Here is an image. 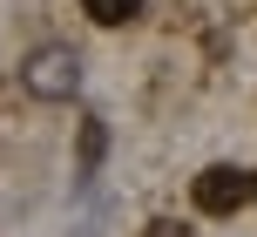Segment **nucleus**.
<instances>
[{
    "label": "nucleus",
    "instance_id": "f257e3e1",
    "mask_svg": "<svg viewBox=\"0 0 257 237\" xmlns=\"http://www.w3.org/2000/svg\"><path fill=\"white\" fill-rule=\"evenodd\" d=\"M21 88L41 95V102H68L81 88V54L75 48H34L27 68H21Z\"/></svg>",
    "mask_w": 257,
    "mask_h": 237
},
{
    "label": "nucleus",
    "instance_id": "f03ea898",
    "mask_svg": "<svg viewBox=\"0 0 257 237\" xmlns=\"http://www.w3.org/2000/svg\"><path fill=\"white\" fill-rule=\"evenodd\" d=\"M244 203H250V176L237 170V163H217V170L196 176V210L230 217V210H244Z\"/></svg>",
    "mask_w": 257,
    "mask_h": 237
},
{
    "label": "nucleus",
    "instance_id": "7ed1b4c3",
    "mask_svg": "<svg viewBox=\"0 0 257 237\" xmlns=\"http://www.w3.org/2000/svg\"><path fill=\"white\" fill-rule=\"evenodd\" d=\"M81 14L102 21V27H122V21H136V14H142V0H81Z\"/></svg>",
    "mask_w": 257,
    "mask_h": 237
},
{
    "label": "nucleus",
    "instance_id": "20e7f679",
    "mask_svg": "<svg viewBox=\"0 0 257 237\" xmlns=\"http://www.w3.org/2000/svg\"><path fill=\"white\" fill-rule=\"evenodd\" d=\"M102 149H108V129H102V122H88V129H81V163L95 170V163H102Z\"/></svg>",
    "mask_w": 257,
    "mask_h": 237
},
{
    "label": "nucleus",
    "instance_id": "39448f33",
    "mask_svg": "<svg viewBox=\"0 0 257 237\" xmlns=\"http://www.w3.org/2000/svg\"><path fill=\"white\" fill-rule=\"evenodd\" d=\"M250 197H257V176H250Z\"/></svg>",
    "mask_w": 257,
    "mask_h": 237
}]
</instances>
